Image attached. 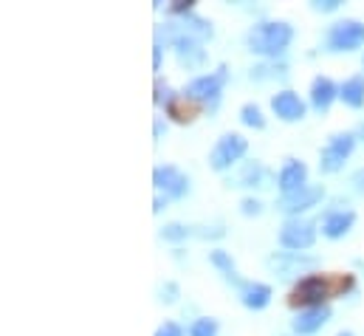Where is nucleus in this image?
<instances>
[{
  "instance_id": "f257e3e1",
  "label": "nucleus",
  "mask_w": 364,
  "mask_h": 336,
  "mask_svg": "<svg viewBox=\"0 0 364 336\" xmlns=\"http://www.w3.org/2000/svg\"><path fill=\"white\" fill-rule=\"evenodd\" d=\"M294 37V28L288 23H257L249 32V48L254 54H283Z\"/></svg>"
},
{
  "instance_id": "f03ea898",
  "label": "nucleus",
  "mask_w": 364,
  "mask_h": 336,
  "mask_svg": "<svg viewBox=\"0 0 364 336\" xmlns=\"http://www.w3.org/2000/svg\"><path fill=\"white\" fill-rule=\"evenodd\" d=\"M350 280L345 283H330L327 277H305L302 283H296L294 288V305H311V308H319L325 305V299L336 291V288H347Z\"/></svg>"
},
{
  "instance_id": "7ed1b4c3",
  "label": "nucleus",
  "mask_w": 364,
  "mask_h": 336,
  "mask_svg": "<svg viewBox=\"0 0 364 336\" xmlns=\"http://www.w3.org/2000/svg\"><path fill=\"white\" fill-rule=\"evenodd\" d=\"M364 43V23L358 20H342L333 23L327 32V48L330 51H353Z\"/></svg>"
},
{
  "instance_id": "20e7f679",
  "label": "nucleus",
  "mask_w": 364,
  "mask_h": 336,
  "mask_svg": "<svg viewBox=\"0 0 364 336\" xmlns=\"http://www.w3.org/2000/svg\"><path fill=\"white\" fill-rule=\"evenodd\" d=\"M226 82V68H218V74H206V77H198L187 85L184 94L195 102H203L209 108H215L218 99H221V88Z\"/></svg>"
},
{
  "instance_id": "39448f33",
  "label": "nucleus",
  "mask_w": 364,
  "mask_h": 336,
  "mask_svg": "<svg viewBox=\"0 0 364 336\" xmlns=\"http://www.w3.org/2000/svg\"><path fill=\"white\" fill-rule=\"evenodd\" d=\"M353 141H356L353 133H336V136H333L327 141V147L322 150V156H319V170L322 172H336L345 164V159L350 156Z\"/></svg>"
},
{
  "instance_id": "423d86ee",
  "label": "nucleus",
  "mask_w": 364,
  "mask_h": 336,
  "mask_svg": "<svg viewBox=\"0 0 364 336\" xmlns=\"http://www.w3.org/2000/svg\"><path fill=\"white\" fill-rule=\"evenodd\" d=\"M243 152H246V139L237 136V133H226V136L215 144V150H212L209 164H212V170H226V167H232L234 161H240Z\"/></svg>"
},
{
  "instance_id": "0eeeda50",
  "label": "nucleus",
  "mask_w": 364,
  "mask_h": 336,
  "mask_svg": "<svg viewBox=\"0 0 364 336\" xmlns=\"http://www.w3.org/2000/svg\"><path fill=\"white\" fill-rule=\"evenodd\" d=\"M314 240H316V232H314V224H311V221L294 218V221H288V224L283 226V232H280V243H283L285 249H294V252L308 249Z\"/></svg>"
},
{
  "instance_id": "6e6552de",
  "label": "nucleus",
  "mask_w": 364,
  "mask_h": 336,
  "mask_svg": "<svg viewBox=\"0 0 364 336\" xmlns=\"http://www.w3.org/2000/svg\"><path fill=\"white\" fill-rule=\"evenodd\" d=\"M153 181H156V187L164 190L170 198H181V195H187V190H190L187 175L181 172L178 167H156Z\"/></svg>"
},
{
  "instance_id": "1a4fd4ad",
  "label": "nucleus",
  "mask_w": 364,
  "mask_h": 336,
  "mask_svg": "<svg viewBox=\"0 0 364 336\" xmlns=\"http://www.w3.org/2000/svg\"><path fill=\"white\" fill-rule=\"evenodd\" d=\"M322 198H325V190H322V187H305V190H299V192H294V195H283L277 206H280L283 212H288V215H299V212H305V209L316 206Z\"/></svg>"
},
{
  "instance_id": "9d476101",
  "label": "nucleus",
  "mask_w": 364,
  "mask_h": 336,
  "mask_svg": "<svg viewBox=\"0 0 364 336\" xmlns=\"http://www.w3.org/2000/svg\"><path fill=\"white\" fill-rule=\"evenodd\" d=\"M327 319H330V308H327V305H319V308L302 311V314L291 322V328H294V333H299V336H308V333H316Z\"/></svg>"
},
{
  "instance_id": "9b49d317",
  "label": "nucleus",
  "mask_w": 364,
  "mask_h": 336,
  "mask_svg": "<svg viewBox=\"0 0 364 336\" xmlns=\"http://www.w3.org/2000/svg\"><path fill=\"white\" fill-rule=\"evenodd\" d=\"M271 108H274V113L283 121H296L305 116V105H302V99L296 94H291V90H280V94L271 99Z\"/></svg>"
},
{
  "instance_id": "f8f14e48",
  "label": "nucleus",
  "mask_w": 364,
  "mask_h": 336,
  "mask_svg": "<svg viewBox=\"0 0 364 336\" xmlns=\"http://www.w3.org/2000/svg\"><path fill=\"white\" fill-rule=\"evenodd\" d=\"M175 54H178V63L181 66H187V68H195V66H201L203 63V48H201V43L195 40V37H190V34H178L175 40Z\"/></svg>"
},
{
  "instance_id": "ddd939ff",
  "label": "nucleus",
  "mask_w": 364,
  "mask_h": 336,
  "mask_svg": "<svg viewBox=\"0 0 364 336\" xmlns=\"http://www.w3.org/2000/svg\"><path fill=\"white\" fill-rule=\"evenodd\" d=\"M305 178H308V167L302 164V161H288L285 167H283V172H280V190L285 192V195H294V192H299V190H305Z\"/></svg>"
},
{
  "instance_id": "4468645a",
  "label": "nucleus",
  "mask_w": 364,
  "mask_h": 336,
  "mask_svg": "<svg viewBox=\"0 0 364 336\" xmlns=\"http://www.w3.org/2000/svg\"><path fill=\"white\" fill-rule=\"evenodd\" d=\"M268 266L274 268L280 277H288L294 268H314L316 266V257H302L296 252H288V255H271L268 257Z\"/></svg>"
},
{
  "instance_id": "2eb2a0df",
  "label": "nucleus",
  "mask_w": 364,
  "mask_h": 336,
  "mask_svg": "<svg viewBox=\"0 0 364 336\" xmlns=\"http://www.w3.org/2000/svg\"><path fill=\"white\" fill-rule=\"evenodd\" d=\"M240 297H243V305L252 311H260L271 302V288L263 286V283H246L240 288Z\"/></svg>"
},
{
  "instance_id": "dca6fc26",
  "label": "nucleus",
  "mask_w": 364,
  "mask_h": 336,
  "mask_svg": "<svg viewBox=\"0 0 364 336\" xmlns=\"http://www.w3.org/2000/svg\"><path fill=\"white\" fill-rule=\"evenodd\" d=\"M353 221H356L353 212H333V215H327L322 221V235L325 237H342V235L350 232Z\"/></svg>"
},
{
  "instance_id": "f3484780",
  "label": "nucleus",
  "mask_w": 364,
  "mask_h": 336,
  "mask_svg": "<svg viewBox=\"0 0 364 336\" xmlns=\"http://www.w3.org/2000/svg\"><path fill=\"white\" fill-rule=\"evenodd\" d=\"M333 97H336V85H333L327 77H316L311 85V102L316 110H327Z\"/></svg>"
},
{
  "instance_id": "a211bd4d",
  "label": "nucleus",
  "mask_w": 364,
  "mask_h": 336,
  "mask_svg": "<svg viewBox=\"0 0 364 336\" xmlns=\"http://www.w3.org/2000/svg\"><path fill=\"white\" fill-rule=\"evenodd\" d=\"M339 97L345 99V105H350V108H361V105H364V77H353V79H347V82L342 85V90H339Z\"/></svg>"
},
{
  "instance_id": "6ab92c4d",
  "label": "nucleus",
  "mask_w": 364,
  "mask_h": 336,
  "mask_svg": "<svg viewBox=\"0 0 364 336\" xmlns=\"http://www.w3.org/2000/svg\"><path fill=\"white\" fill-rule=\"evenodd\" d=\"M209 260H212V266H218V268H221V271L226 274V280H229V283H234V286H240V288L246 286V283H243V280L237 277V271H234V263H232V257H229L226 252L215 249V252L209 255Z\"/></svg>"
},
{
  "instance_id": "aec40b11",
  "label": "nucleus",
  "mask_w": 364,
  "mask_h": 336,
  "mask_svg": "<svg viewBox=\"0 0 364 336\" xmlns=\"http://www.w3.org/2000/svg\"><path fill=\"white\" fill-rule=\"evenodd\" d=\"M260 178H263V167L249 164L246 170H243V175L234 181V187H254V184H260Z\"/></svg>"
},
{
  "instance_id": "412c9836",
  "label": "nucleus",
  "mask_w": 364,
  "mask_h": 336,
  "mask_svg": "<svg viewBox=\"0 0 364 336\" xmlns=\"http://www.w3.org/2000/svg\"><path fill=\"white\" fill-rule=\"evenodd\" d=\"M240 121H243V125H249V128H257V130L265 125V119H263V113H260L257 105H246V108H243L240 110Z\"/></svg>"
},
{
  "instance_id": "4be33fe9",
  "label": "nucleus",
  "mask_w": 364,
  "mask_h": 336,
  "mask_svg": "<svg viewBox=\"0 0 364 336\" xmlns=\"http://www.w3.org/2000/svg\"><path fill=\"white\" fill-rule=\"evenodd\" d=\"M215 333H218V322L209 319V317L195 319V325H192V330H190V336H215Z\"/></svg>"
},
{
  "instance_id": "5701e85b",
  "label": "nucleus",
  "mask_w": 364,
  "mask_h": 336,
  "mask_svg": "<svg viewBox=\"0 0 364 336\" xmlns=\"http://www.w3.org/2000/svg\"><path fill=\"white\" fill-rule=\"evenodd\" d=\"M190 235H192V229L181 226V224H170V226H164V229H161V237H164V240H172V243H178V240H187Z\"/></svg>"
},
{
  "instance_id": "b1692460",
  "label": "nucleus",
  "mask_w": 364,
  "mask_h": 336,
  "mask_svg": "<svg viewBox=\"0 0 364 336\" xmlns=\"http://www.w3.org/2000/svg\"><path fill=\"white\" fill-rule=\"evenodd\" d=\"M184 99H187V97H184ZM184 99H172V102H170V113H172L178 121H190V119H192V108H187Z\"/></svg>"
},
{
  "instance_id": "393cba45",
  "label": "nucleus",
  "mask_w": 364,
  "mask_h": 336,
  "mask_svg": "<svg viewBox=\"0 0 364 336\" xmlns=\"http://www.w3.org/2000/svg\"><path fill=\"white\" fill-rule=\"evenodd\" d=\"M240 212H243V215H260V212H263V204L254 201V198H246V201L240 204Z\"/></svg>"
},
{
  "instance_id": "a878e982",
  "label": "nucleus",
  "mask_w": 364,
  "mask_h": 336,
  "mask_svg": "<svg viewBox=\"0 0 364 336\" xmlns=\"http://www.w3.org/2000/svg\"><path fill=\"white\" fill-rule=\"evenodd\" d=\"M161 302H175L178 299V286L175 283H167V286H161Z\"/></svg>"
},
{
  "instance_id": "bb28decb",
  "label": "nucleus",
  "mask_w": 364,
  "mask_h": 336,
  "mask_svg": "<svg viewBox=\"0 0 364 336\" xmlns=\"http://www.w3.org/2000/svg\"><path fill=\"white\" fill-rule=\"evenodd\" d=\"M156 336H184V333H181V328H178L175 322H164V325L156 330Z\"/></svg>"
},
{
  "instance_id": "cd10ccee",
  "label": "nucleus",
  "mask_w": 364,
  "mask_h": 336,
  "mask_svg": "<svg viewBox=\"0 0 364 336\" xmlns=\"http://www.w3.org/2000/svg\"><path fill=\"white\" fill-rule=\"evenodd\" d=\"M314 9L316 12H336L339 9V0H316Z\"/></svg>"
},
{
  "instance_id": "c85d7f7f",
  "label": "nucleus",
  "mask_w": 364,
  "mask_h": 336,
  "mask_svg": "<svg viewBox=\"0 0 364 336\" xmlns=\"http://www.w3.org/2000/svg\"><path fill=\"white\" fill-rule=\"evenodd\" d=\"M350 184L356 187V192H361V195H364V167L353 172V178H350Z\"/></svg>"
},
{
  "instance_id": "c756f323",
  "label": "nucleus",
  "mask_w": 364,
  "mask_h": 336,
  "mask_svg": "<svg viewBox=\"0 0 364 336\" xmlns=\"http://www.w3.org/2000/svg\"><path fill=\"white\" fill-rule=\"evenodd\" d=\"M192 9V0H178V3H172V14H181V12H190Z\"/></svg>"
},
{
  "instance_id": "7c9ffc66",
  "label": "nucleus",
  "mask_w": 364,
  "mask_h": 336,
  "mask_svg": "<svg viewBox=\"0 0 364 336\" xmlns=\"http://www.w3.org/2000/svg\"><path fill=\"white\" fill-rule=\"evenodd\" d=\"M153 66H156V71L161 68V46H156V48H153Z\"/></svg>"
},
{
  "instance_id": "2f4dec72",
  "label": "nucleus",
  "mask_w": 364,
  "mask_h": 336,
  "mask_svg": "<svg viewBox=\"0 0 364 336\" xmlns=\"http://www.w3.org/2000/svg\"><path fill=\"white\" fill-rule=\"evenodd\" d=\"M336 336H353V333H347V330H342V333H336Z\"/></svg>"
},
{
  "instance_id": "473e14b6",
  "label": "nucleus",
  "mask_w": 364,
  "mask_h": 336,
  "mask_svg": "<svg viewBox=\"0 0 364 336\" xmlns=\"http://www.w3.org/2000/svg\"><path fill=\"white\" fill-rule=\"evenodd\" d=\"M361 63H364V59H361Z\"/></svg>"
}]
</instances>
